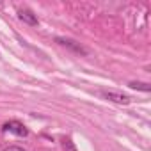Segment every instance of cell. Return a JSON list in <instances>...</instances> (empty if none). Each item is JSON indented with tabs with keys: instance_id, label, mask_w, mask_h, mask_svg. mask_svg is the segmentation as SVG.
Segmentation results:
<instances>
[{
	"instance_id": "52a82bcc",
	"label": "cell",
	"mask_w": 151,
	"mask_h": 151,
	"mask_svg": "<svg viewBox=\"0 0 151 151\" xmlns=\"http://www.w3.org/2000/svg\"><path fill=\"white\" fill-rule=\"evenodd\" d=\"M4 151H25V149L20 147V146H9V147H6Z\"/></svg>"
},
{
	"instance_id": "6da1fadb",
	"label": "cell",
	"mask_w": 151,
	"mask_h": 151,
	"mask_svg": "<svg viewBox=\"0 0 151 151\" xmlns=\"http://www.w3.org/2000/svg\"><path fill=\"white\" fill-rule=\"evenodd\" d=\"M100 96H103L109 101L119 103V105H128L132 101V98L128 94H123V93H117V91H100Z\"/></svg>"
},
{
	"instance_id": "277c9868",
	"label": "cell",
	"mask_w": 151,
	"mask_h": 151,
	"mask_svg": "<svg viewBox=\"0 0 151 151\" xmlns=\"http://www.w3.org/2000/svg\"><path fill=\"white\" fill-rule=\"evenodd\" d=\"M18 18H20L23 23L30 25V27H36V25L39 23L37 16H36V14H34L30 9H27V7H23V9H18Z\"/></svg>"
},
{
	"instance_id": "8992f818",
	"label": "cell",
	"mask_w": 151,
	"mask_h": 151,
	"mask_svg": "<svg viewBox=\"0 0 151 151\" xmlns=\"http://www.w3.org/2000/svg\"><path fill=\"white\" fill-rule=\"evenodd\" d=\"M62 147H64L66 151H77V147H75V144L71 142V139H69V137L62 139Z\"/></svg>"
},
{
	"instance_id": "3957f363",
	"label": "cell",
	"mask_w": 151,
	"mask_h": 151,
	"mask_svg": "<svg viewBox=\"0 0 151 151\" xmlns=\"http://www.w3.org/2000/svg\"><path fill=\"white\" fill-rule=\"evenodd\" d=\"M2 130H4V132H11V133H14V135H18V137H27V135H29L27 126L22 124L20 121H9V123H6V124L2 126Z\"/></svg>"
},
{
	"instance_id": "7a4b0ae2",
	"label": "cell",
	"mask_w": 151,
	"mask_h": 151,
	"mask_svg": "<svg viewBox=\"0 0 151 151\" xmlns=\"http://www.w3.org/2000/svg\"><path fill=\"white\" fill-rule=\"evenodd\" d=\"M55 41L66 48H69L71 52L75 53H78V55H87V48H84L80 43H77L75 39H69V37H55Z\"/></svg>"
},
{
	"instance_id": "5b68a950",
	"label": "cell",
	"mask_w": 151,
	"mask_h": 151,
	"mask_svg": "<svg viewBox=\"0 0 151 151\" xmlns=\"http://www.w3.org/2000/svg\"><path fill=\"white\" fill-rule=\"evenodd\" d=\"M130 87L132 89H137V91H142V93H149V84H144V82H130Z\"/></svg>"
}]
</instances>
